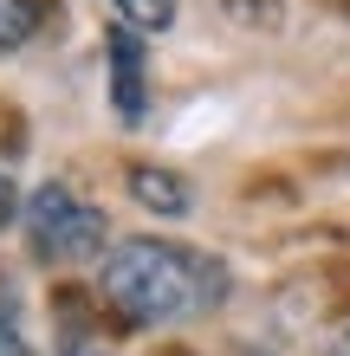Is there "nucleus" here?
Returning a JSON list of instances; mask_svg holds the SVG:
<instances>
[{"mask_svg":"<svg viewBox=\"0 0 350 356\" xmlns=\"http://www.w3.org/2000/svg\"><path fill=\"white\" fill-rule=\"evenodd\" d=\"M39 33V0H0V52L26 46Z\"/></svg>","mask_w":350,"mask_h":356,"instance_id":"obj_6","label":"nucleus"},{"mask_svg":"<svg viewBox=\"0 0 350 356\" xmlns=\"http://www.w3.org/2000/svg\"><path fill=\"white\" fill-rule=\"evenodd\" d=\"M130 195L150 207V214H189V181H182L175 169H156V162H143V169H130Z\"/></svg>","mask_w":350,"mask_h":356,"instance_id":"obj_4","label":"nucleus"},{"mask_svg":"<svg viewBox=\"0 0 350 356\" xmlns=\"http://www.w3.org/2000/svg\"><path fill=\"white\" fill-rule=\"evenodd\" d=\"M0 356H33L26 350V330H19V305H13V285L0 279Z\"/></svg>","mask_w":350,"mask_h":356,"instance_id":"obj_7","label":"nucleus"},{"mask_svg":"<svg viewBox=\"0 0 350 356\" xmlns=\"http://www.w3.org/2000/svg\"><path fill=\"white\" fill-rule=\"evenodd\" d=\"M331 356H350V324H344L337 337H331Z\"/></svg>","mask_w":350,"mask_h":356,"instance_id":"obj_10","label":"nucleus"},{"mask_svg":"<svg viewBox=\"0 0 350 356\" xmlns=\"http://www.w3.org/2000/svg\"><path fill=\"white\" fill-rule=\"evenodd\" d=\"M221 7L240 13L246 26H273V19H279V0H221Z\"/></svg>","mask_w":350,"mask_h":356,"instance_id":"obj_8","label":"nucleus"},{"mask_svg":"<svg viewBox=\"0 0 350 356\" xmlns=\"http://www.w3.org/2000/svg\"><path fill=\"white\" fill-rule=\"evenodd\" d=\"M26 246L46 266H85L104 253V214L91 201H78L65 181H46L26 201Z\"/></svg>","mask_w":350,"mask_h":356,"instance_id":"obj_2","label":"nucleus"},{"mask_svg":"<svg viewBox=\"0 0 350 356\" xmlns=\"http://www.w3.org/2000/svg\"><path fill=\"white\" fill-rule=\"evenodd\" d=\"M97 291L123 324H189V318H208L228 298V272H221V259L195 253V246L143 234V240H117L104 253Z\"/></svg>","mask_w":350,"mask_h":356,"instance_id":"obj_1","label":"nucleus"},{"mask_svg":"<svg viewBox=\"0 0 350 356\" xmlns=\"http://www.w3.org/2000/svg\"><path fill=\"white\" fill-rule=\"evenodd\" d=\"M130 33H169L175 26V0H111Z\"/></svg>","mask_w":350,"mask_h":356,"instance_id":"obj_5","label":"nucleus"},{"mask_svg":"<svg viewBox=\"0 0 350 356\" xmlns=\"http://www.w3.org/2000/svg\"><path fill=\"white\" fill-rule=\"evenodd\" d=\"M111 104L123 123H143L150 111V85H143V52H136V33L130 26H111Z\"/></svg>","mask_w":350,"mask_h":356,"instance_id":"obj_3","label":"nucleus"},{"mask_svg":"<svg viewBox=\"0 0 350 356\" xmlns=\"http://www.w3.org/2000/svg\"><path fill=\"white\" fill-rule=\"evenodd\" d=\"M13 214H19V188H13V169L0 162V227H13Z\"/></svg>","mask_w":350,"mask_h":356,"instance_id":"obj_9","label":"nucleus"}]
</instances>
